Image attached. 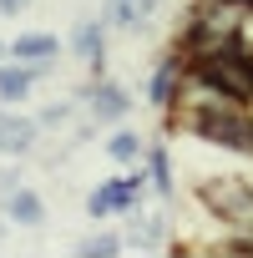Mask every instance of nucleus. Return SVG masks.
<instances>
[{
	"instance_id": "7",
	"label": "nucleus",
	"mask_w": 253,
	"mask_h": 258,
	"mask_svg": "<svg viewBox=\"0 0 253 258\" xmlns=\"http://www.w3.org/2000/svg\"><path fill=\"white\" fill-rule=\"evenodd\" d=\"M0 208H6V218H11L16 228H41V223H46V198H41L36 187H26V182H21L11 198H0Z\"/></svg>"
},
{
	"instance_id": "5",
	"label": "nucleus",
	"mask_w": 253,
	"mask_h": 258,
	"mask_svg": "<svg viewBox=\"0 0 253 258\" xmlns=\"http://www.w3.org/2000/svg\"><path fill=\"white\" fill-rule=\"evenodd\" d=\"M36 137H41V121L36 116H21V111H0V157H31L36 152Z\"/></svg>"
},
{
	"instance_id": "15",
	"label": "nucleus",
	"mask_w": 253,
	"mask_h": 258,
	"mask_svg": "<svg viewBox=\"0 0 253 258\" xmlns=\"http://www.w3.org/2000/svg\"><path fill=\"white\" fill-rule=\"evenodd\" d=\"M21 182H26V177H21V167H16V157H11L6 167H0V198H11V192H16Z\"/></svg>"
},
{
	"instance_id": "6",
	"label": "nucleus",
	"mask_w": 253,
	"mask_h": 258,
	"mask_svg": "<svg viewBox=\"0 0 253 258\" xmlns=\"http://www.w3.org/2000/svg\"><path fill=\"white\" fill-rule=\"evenodd\" d=\"M71 51L86 61L91 76H106V21H76V31H71Z\"/></svg>"
},
{
	"instance_id": "12",
	"label": "nucleus",
	"mask_w": 253,
	"mask_h": 258,
	"mask_svg": "<svg viewBox=\"0 0 253 258\" xmlns=\"http://www.w3.org/2000/svg\"><path fill=\"white\" fill-rule=\"evenodd\" d=\"M152 16L137 6V0H111L106 6V26H116V31H142Z\"/></svg>"
},
{
	"instance_id": "8",
	"label": "nucleus",
	"mask_w": 253,
	"mask_h": 258,
	"mask_svg": "<svg viewBox=\"0 0 253 258\" xmlns=\"http://www.w3.org/2000/svg\"><path fill=\"white\" fill-rule=\"evenodd\" d=\"M142 162H147V177H152V192H157L162 203H172V198H177V182H172V152H167L162 142H152Z\"/></svg>"
},
{
	"instance_id": "10",
	"label": "nucleus",
	"mask_w": 253,
	"mask_h": 258,
	"mask_svg": "<svg viewBox=\"0 0 253 258\" xmlns=\"http://www.w3.org/2000/svg\"><path fill=\"white\" fill-rule=\"evenodd\" d=\"M106 157H111V162H121V167L142 162V157H147V142H142V132H132V126H116V132L106 137Z\"/></svg>"
},
{
	"instance_id": "1",
	"label": "nucleus",
	"mask_w": 253,
	"mask_h": 258,
	"mask_svg": "<svg viewBox=\"0 0 253 258\" xmlns=\"http://www.w3.org/2000/svg\"><path fill=\"white\" fill-rule=\"evenodd\" d=\"M167 126H172V132L198 137V142H208V147H223V152L253 157V106H243V101L177 106V111H167Z\"/></svg>"
},
{
	"instance_id": "16",
	"label": "nucleus",
	"mask_w": 253,
	"mask_h": 258,
	"mask_svg": "<svg viewBox=\"0 0 253 258\" xmlns=\"http://www.w3.org/2000/svg\"><path fill=\"white\" fill-rule=\"evenodd\" d=\"M26 6H31V0H0V16H21Z\"/></svg>"
},
{
	"instance_id": "14",
	"label": "nucleus",
	"mask_w": 253,
	"mask_h": 258,
	"mask_svg": "<svg viewBox=\"0 0 253 258\" xmlns=\"http://www.w3.org/2000/svg\"><path fill=\"white\" fill-rule=\"evenodd\" d=\"M71 116H76V106H71V101H56V106H46L36 121H41V126H66Z\"/></svg>"
},
{
	"instance_id": "4",
	"label": "nucleus",
	"mask_w": 253,
	"mask_h": 258,
	"mask_svg": "<svg viewBox=\"0 0 253 258\" xmlns=\"http://www.w3.org/2000/svg\"><path fill=\"white\" fill-rule=\"evenodd\" d=\"M182 76H187V56H182V51L162 56V61L152 66V76H147V106L167 116V111L177 106V91H182Z\"/></svg>"
},
{
	"instance_id": "11",
	"label": "nucleus",
	"mask_w": 253,
	"mask_h": 258,
	"mask_svg": "<svg viewBox=\"0 0 253 258\" xmlns=\"http://www.w3.org/2000/svg\"><path fill=\"white\" fill-rule=\"evenodd\" d=\"M6 51H11L16 61H46V56H61V41L46 36V31H31V36H16Z\"/></svg>"
},
{
	"instance_id": "2",
	"label": "nucleus",
	"mask_w": 253,
	"mask_h": 258,
	"mask_svg": "<svg viewBox=\"0 0 253 258\" xmlns=\"http://www.w3.org/2000/svg\"><path fill=\"white\" fill-rule=\"evenodd\" d=\"M147 162H132L121 177H106L96 192H86V213L96 218V223H106V218H132L137 208H142V192H147Z\"/></svg>"
},
{
	"instance_id": "18",
	"label": "nucleus",
	"mask_w": 253,
	"mask_h": 258,
	"mask_svg": "<svg viewBox=\"0 0 253 258\" xmlns=\"http://www.w3.org/2000/svg\"><path fill=\"white\" fill-rule=\"evenodd\" d=\"M0 56H11V51H6V41H0Z\"/></svg>"
},
{
	"instance_id": "9",
	"label": "nucleus",
	"mask_w": 253,
	"mask_h": 258,
	"mask_svg": "<svg viewBox=\"0 0 253 258\" xmlns=\"http://www.w3.org/2000/svg\"><path fill=\"white\" fill-rule=\"evenodd\" d=\"M31 86H36V71H31L26 61H16V66H0V101H6V106H21V101H31Z\"/></svg>"
},
{
	"instance_id": "13",
	"label": "nucleus",
	"mask_w": 253,
	"mask_h": 258,
	"mask_svg": "<svg viewBox=\"0 0 253 258\" xmlns=\"http://www.w3.org/2000/svg\"><path fill=\"white\" fill-rule=\"evenodd\" d=\"M126 243L116 238V233H91V238H81L76 243V253H86V258H111V253H121Z\"/></svg>"
},
{
	"instance_id": "17",
	"label": "nucleus",
	"mask_w": 253,
	"mask_h": 258,
	"mask_svg": "<svg viewBox=\"0 0 253 258\" xmlns=\"http://www.w3.org/2000/svg\"><path fill=\"white\" fill-rule=\"evenodd\" d=\"M6 223H11V218H0V238H6Z\"/></svg>"
},
{
	"instance_id": "3",
	"label": "nucleus",
	"mask_w": 253,
	"mask_h": 258,
	"mask_svg": "<svg viewBox=\"0 0 253 258\" xmlns=\"http://www.w3.org/2000/svg\"><path fill=\"white\" fill-rule=\"evenodd\" d=\"M76 101H86V111H91L96 126H116V121H126V111H132L126 86L111 81V76H86V81L76 86Z\"/></svg>"
}]
</instances>
